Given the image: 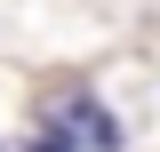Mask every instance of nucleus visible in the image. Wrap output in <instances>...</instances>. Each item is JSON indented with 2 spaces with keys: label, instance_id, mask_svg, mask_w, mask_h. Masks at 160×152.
Listing matches in <instances>:
<instances>
[{
  "label": "nucleus",
  "instance_id": "nucleus-1",
  "mask_svg": "<svg viewBox=\"0 0 160 152\" xmlns=\"http://www.w3.org/2000/svg\"><path fill=\"white\" fill-rule=\"evenodd\" d=\"M32 152H120V128H112L104 104L72 96V104H56V112L40 120V144Z\"/></svg>",
  "mask_w": 160,
  "mask_h": 152
}]
</instances>
